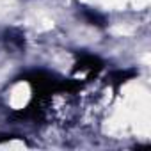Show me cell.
I'll use <instances>...</instances> for the list:
<instances>
[{
	"mask_svg": "<svg viewBox=\"0 0 151 151\" xmlns=\"http://www.w3.org/2000/svg\"><path fill=\"white\" fill-rule=\"evenodd\" d=\"M103 69V60L96 55H91V53H82L78 62H77V68H75V71H87L91 77L100 73Z\"/></svg>",
	"mask_w": 151,
	"mask_h": 151,
	"instance_id": "7a4b0ae2",
	"label": "cell"
},
{
	"mask_svg": "<svg viewBox=\"0 0 151 151\" xmlns=\"http://www.w3.org/2000/svg\"><path fill=\"white\" fill-rule=\"evenodd\" d=\"M137 71L135 69H119V71H112L109 77H107V84L112 86L114 89H119V86H123L126 80H130L132 77H135Z\"/></svg>",
	"mask_w": 151,
	"mask_h": 151,
	"instance_id": "3957f363",
	"label": "cell"
},
{
	"mask_svg": "<svg viewBox=\"0 0 151 151\" xmlns=\"http://www.w3.org/2000/svg\"><path fill=\"white\" fill-rule=\"evenodd\" d=\"M82 13H84V18H86L91 25H96V27H105V25H107V20H105L103 14H100V13H96V11H93V9H84Z\"/></svg>",
	"mask_w": 151,
	"mask_h": 151,
	"instance_id": "277c9868",
	"label": "cell"
},
{
	"mask_svg": "<svg viewBox=\"0 0 151 151\" xmlns=\"http://www.w3.org/2000/svg\"><path fill=\"white\" fill-rule=\"evenodd\" d=\"M13 135H7V133H0V142H4V140H9Z\"/></svg>",
	"mask_w": 151,
	"mask_h": 151,
	"instance_id": "5b68a950",
	"label": "cell"
},
{
	"mask_svg": "<svg viewBox=\"0 0 151 151\" xmlns=\"http://www.w3.org/2000/svg\"><path fill=\"white\" fill-rule=\"evenodd\" d=\"M0 43L9 53H22L25 50V37L18 29H7L0 34Z\"/></svg>",
	"mask_w": 151,
	"mask_h": 151,
	"instance_id": "6da1fadb",
	"label": "cell"
}]
</instances>
